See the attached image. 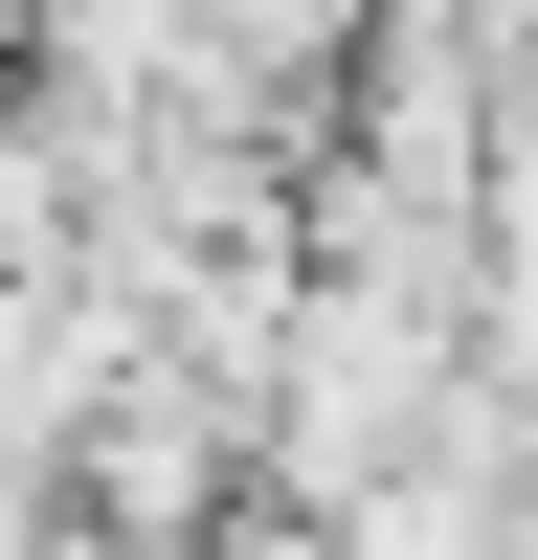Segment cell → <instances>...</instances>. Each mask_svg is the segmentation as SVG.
I'll return each instance as SVG.
<instances>
[{
	"label": "cell",
	"mask_w": 538,
	"mask_h": 560,
	"mask_svg": "<svg viewBox=\"0 0 538 560\" xmlns=\"http://www.w3.org/2000/svg\"><path fill=\"white\" fill-rule=\"evenodd\" d=\"M202 560H337V516H292V493H247V516H224Z\"/></svg>",
	"instance_id": "obj_4"
},
{
	"label": "cell",
	"mask_w": 538,
	"mask_h": 560,
	"mask_svg": "<svg viewBox=\"0 0 538 560\" xmlns=\"http://www.w3.org/2000/svg\"><path fill=\"white\" fill-rule=\"evenodd\" d=\"M45 493H68L113 560H202L247 516V382H202L179 337H113L68 404V448H45Z\"/></svg>",
	"instance_id": "obj_2"
},
{
	"label": "cell",
	"mask_w": 538,
	"mask_h": 560,
	"mask_svg": "<svg viewBox=\"0 0 538 560\" xmlns=\"http://www.w3.org/2000/svg\"><path fill=\"white\" fill-rule=\"evenodd\" d=\"M448 359H471V314H448V292L292 269V314H269V359H247V493H292V516H359L382 471H426Z\"/></svg>",
	"instance_id": "obj_1"
},
{
	"label": "cell",
	"mask_w": 538,
	"mask_h": 560,
	"mask_svg": "<svg viewBox=\"0 0 538 560\" xmlns=\"http://www.w3.org/2000/svg\"><path fill=\"white\" fill-rule=\"evenodd\" d=\"M23 560H113V538H90V516H45V538H23Z\"/></svg>",
	"instance_id": "obj_5"
},
{
	"label": "cell",
	"mask_w": 538,
	"mask_h": 560,
	"mask_svg": "<svg viewBox=\"0 0 538 560\" xmlns=\"http://www.w3.org/2000/svg\"><path fill=\"white\" fill-rule=\"evenodd\" d=\"M471 224H493V269H538V90H493V158H471Z\"/></svg>",
	"instance_id": "obj_3"
}]
</instances>
